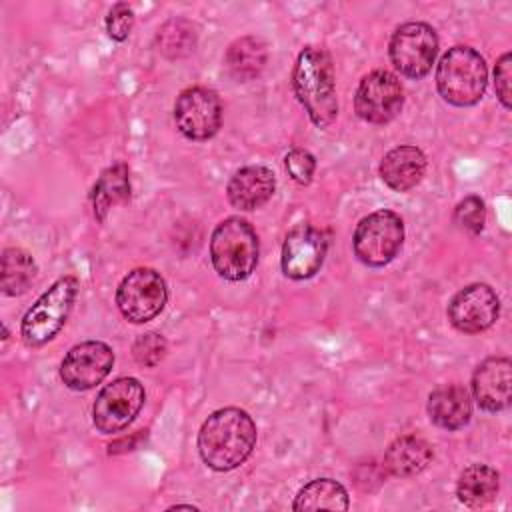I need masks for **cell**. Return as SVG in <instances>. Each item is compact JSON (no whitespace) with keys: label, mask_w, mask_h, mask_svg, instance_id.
<instances>
[{"label":"cell","mask_w":512,"mask_h":512,"mask_svg":"<svg viewBox=\"0 0 512 512\" xmlns=\"http://www.w3.org/2000/svg\"><path fill=\"white\" fill-rule=\"evenodd\" d=\"M256 446V424L242 408H220L212 412L198 432V452L202 462L228 472L246 462Z\"/></svg>","instance_id":"obj_1"},{"label":"cell","mask_w":512,"mask_h":512,"mask_svg":"<svg viewBox=\"0 0 512 512\" xmlns=\"http://www.w3.org/2000/svg\"><path fill=\"white\" fill-rule=\"evenodd\" d=\"M292 90L314 126L326 128L336 120V76L326 48L306 46L300 50L292 68Z\"/></svg>","instance_id":"obj_2"},{"label":"cell","mask_w":512,"mask_h":512,"mask_svg":"<svg viewBox=\"0 0 512 512\" xmlns=\"http://www.w3.org/2000/svg\"><path fill=\"white\" fill-rule=\"evenodd\" d=\"M488 84V68L480 52L470 46H452L436 66V88L442 100L466 108L480 102Z\"/></svg>","instance_id":"obj_3"},{"label":"cell","mask_w":512,"mask_h":512,"mask_svg":"<svg viewBox=\"0 0 512 512\" xmlns=\"http://www.w3.org/2000/svg\"><path fill=\"white\" fill-rule=\"evenodd\" d=\"M258 254V236L252 224L240 216L224 218L210 236V260L224 280H246L256 270Z\"/></svg>","instance_id":"obj_4"},{"label":"cell","mask_w":512,"mask_h":512,"mask_svg":"<svg viewBox=\"0 0 512 512\" xmlns=\"http://www.w3.org/2000/svg\"><path fill=\"white\" fill-rule=\"evenodd\" d=\"M78 288L80 282L76 276H62L28 308L20 324V336L26 346H44L64 328L74 308Z\"/></svg>","instance_id":"obj_5"},{"label":"cell","mask_w":512,"mask_h":512,"mask_svg":"<svg viewBox=\"0 0 512 512\" xmlns=\"http://www.w3.org/2000/svg\"><path fill=\"white\" fill-rule=\"evenodd\" d=\"M404 242V222L394 210H376L364 216L354 230V256L370 268L390 264Z\"/></svg>","instance_id":"obj_6"},{"label":"cell","mask_w":512,"mask_h":512,"mask_svg":"<svg viewBox=\"0 0 512 512\" xmlns=\"http://www.w3.org/2000/svg\"><path fill=\"white\" fill-rule=\"evenodd\" d=\"M388 54L402 76L420 80L432 70L438 54L436 30L426 22H404L392 32Z\"/></svg>","instance_id":"obj_7"},{"label":"cell","mask_w":512,"mask_h":512,"mask_svg":"<svg viewBox=\"0 0 512 512\" xmlns=\"http://www.w3.org/2000/svg\"><path fill=\"white\" fill-rule=\"evenodd\" d=\"M168 300V288L154 268L130 270L116 288V306L132 324H144L156 318Z\"/></svg>","instance_id":"obj_8"},{"label":"cell","mask_w":512,"mask_h":512,"mask_svg":"<svg viewBox=\"0 0 512 512\" xmlns=\"http://www.w3.org/2000/svg\"><path fill=\"white\" fill-rule=\"evenodd\" d=\"M144 386L132 376H122L106 384L92 406V422L98 432L114 434L124 430L142 410Z\"/></svg>","instance_id":"obj_9"},{"label":"cell","mask_w":512,"mask_h":512,"mask_svg":"<svg viewBox=\"0 0 512 512\" xmlns=\"http://www.w3.org/2000/svg\"><path fill=\"white\" fill-rule=\"evenodd\" d=\"M404 106V88L388 70L368 72L354 94V110L368 124L392 122Z\"/></svg>","instance_id":"obj_10"},{"label":"cell","mask_w":512,"mask_h":512,"mask_svg":"<svg viewBox=\"0 0 512 512\" xmlns=\"http://www.w3.org/2000/svg\"><path fill=\"white\" fill-rule=\"evenodd\" d=\"M174 122L182 136L194 142L212 138L222 124V104L214 90L190 86L174 102Z\"/></svg>","instance_id":"obj_11"},{"label":"cell","mask_w":512,"mask_h":512,"mask_svg":"<svg viewBox=\"0 0 512 512\" xmlns=\"http://www.w3.org/2000/svg\"><path fill=\"white\" fill-rule=\"evenodd\" d=\"M326 252V232L310 222H300L284 238L280 256L282 272L292 280H308L322 268Z\"/></svg>","instance_id":"obj_12"},{"label":"cell","mask_w":512,"mask_h":512,"mask_svg":"<svg viewBox=\"0 0 512 512\" xmlns=\"http://www.w3.org/2000/svg\"><path fill=\"white\" fill-rule=\"evenodd\" d=\"M112 366V348L100 340H86L66 352L60 364V378L66 388L84 392L98 386L110 374Z\"/></svg>","instance_id":"obj_13"},{"label":"cell","mask_w":512,"mask_h":512,"mask_svg":"<svg viewBox=\"0 0 512 512\" xmlns=\"http://www.w3.org/2000/svg\"><path fill=\"white\" fill-rule=\"evenodd\" d=\"M500 314V300L488 284H468L458 290L448 304L450 324L464 334L488 330Z\"/></svg>","instance_id":"obj_14"},{"label":"cell","mask_w":512,"mask_h":512,"mask_svg":"<svg viewBox=\"0 0 512 512\" xmlns=\"http://www.w3.org/2000/svg\"><path fill=\"white\" fill-rule=\"evenodd\" d=\"M512 364L506 356H490L472 376V394L476 404L486 412H500L510 406Z\"/></svg>","instance_id":"obj_15"},{"label":"cell","mask_w":512,"mask_h":512,"mask_svg":"<svg viewBox=\"0 0 512 512\" xmlns=\"http://www.w3.org/2000/svg\"><path fill=\"white\" fill-rule=\"evenodd\" d=\"M276 190L274 172L266 166H244L232 174L226 186L228 202L244 212L264 206Z\"/></svg>","instance_id":"obj_16"},{"label":"cell","mask_w":512,"mask_h":512,"mask_svg":"<svg viewBox=\"0 0 512 512\" xmlns=\"http://www.w3.org/2000/svg\"><path fill=\"white\" fill-rule=\"evenodd\" d=\"M378 172L388 188L394 192H408L424 178L426 156L418 146L400 144L384 154Z\"/></svg>","instance_id":"obj_17"},{"label":"cell","mask_w":512,"mask_h":512,"mask_svg":"<svg viewBox=\"0 0 512 512\" xmlns=\"http://www.w3.org/2000/svg\"><path fill=\"white\" fill-rule=\"evenodd\" d=\"M434 458L430 442L418 434L398 436L384 452L382 470L394 478H410L420 474Z\"/></svg>","instance_id":"obj_18"},{"label":"cell","mask_w":512,"mask_h":512,"mask_svg":"<svg viewBox=\"0 0 512 512\" xmlns=\"http://www.w3.org/2000/svg\"><path fill=\"white\" fill-rule=\"evenodd\" d=\"M428 416L444 430H460L472 418V400L464 386L442 384L428 396Z\"/></svg>","instance_id":"obj_19"},{"label":"cell","mask_w":512,"mask_h":512,"mask_svg":"<svg viewBox=\"0 0 512 512\" xmlns=\"http://www.w3.org/2000/svg\"><path fill=\"white\" fill-rule=\"evenodd\" d=\"M224 62L230 76L238 82L254 80L268 62V46L258 36H242L228 46Z\"/></svg>","instance_id":"obj_20"},{"label":"cell","mask_w":512,"mask_h":512,"mask_svg":"<svg viewBox=\"0 0 512 512\" xmlns=\"http://www.w3.org/2000/svg\"><path fill=\"white\" fill-rule=\"evenodd\" d=\"M130 198V172L124 162L108 166L96 180L90 200L94 216L98 222H104L106 214Z\"/></svg>","instance_id":"obj_21"},{"label":"cell","mask_w":512,"mask_h":512,"mask_svg":"<svg viewBox=\"0 0 512 512\" xmlns=\"http://www.w3.org/2000/svg\"><path fill=\"white\" fill-rule=\"evenodd\" d=\"M498 488L500 476L494 468L486 464H470L458 478L456 496L468 508H482L496 498Z\"/></svg>","instance_id":"obj_22"},{"label":"cell","mask_w":512,"mask_h":512,"mask_svg":"<svg viewBox=\"0 0 512 512\" xmlns=\"http://www.w3.org/2000/svg\"><path fill=\"white\" fill-rule=\"evenodd\" d=\"M38 266L34 258L16 246L2 252L0 260V290L4 296H20L34 282Z\"/></svg>","instance_id":"obj_23"},{"label":"cell","mask_w":512,"mask_h":512,"mask_svg":"<svg viewBox=\"0 0 512 512\" xmlns=\"http://www.w3.org/2000/svg\"><path fill=\"white\" fill-rule=\"evenodd\" d=\"M346 488L332 478H316L300 488L294 498V510H348Z\"/></svg>","instance_id":"obj_24"},{"label":"cell","mask_w":512,"mask_h":512,"mask_svg":"<svg viewBox=\"0 0 512 512\" xmlns=\"http://www.w3.org/2000/svg\"><path fill=\"white\" fill-rule=\"evenodd\" d=\"M198 40L196 26L186 20V18H170L166 20L156 34L158 50L168 58V60H178L194 52Z\"/></svg>","instance_id":"obj_25"},{"label":"cell","mask_w":512,"mask_h":512,"mask_svg":"<svg viewBox=\"0 0 512 512\" xmlns=\"http://www.w3.org/2000/svg\"><path fill=\"white\" fill-rule=\"evenodd\" d=\"M166 350H168L166 340L156 332H144L132 344V356L144 368L158 366L164 360Z\"/></svg>","instance_id":"obj_26"},{"label":"cell","mask_w":512,"mask_h":512,"mask_svg":"<svg viewBox=\"0 0 512 512\" xmlns=\"http://www.w3.org/2000/svg\"><path fill=\"white\" fill-rule=\"evenodd\" d=\"M454 222L470 234H480L486 222V206L480 196H466L454 208Z\"/></svg>","instance_id":"obj_27"},{"label":"cell","mask_w":512,"mask_h":512,"mask_svg":"<svg viewBox=\"0 0 512 512\" xmlns=\"http://www.w3.org/2000/svg\"><path fill=\"white\" fill-rule=\"evenodd\" d=\"M284 166L294 182L306 186L312 182V176L316 170V158L306 148H292L284 156Z\"/></svg>","instance_id":"obj_28"},{"label":"cell","mask_w":512,"mask_h":512,"mask_svg":"<svg viewBox=\"0 0 512 512\" xmlns=\"http://www.w3.org/2000/svg\"><path fill=\"white\" fill-rule=\"evenodd\" d=\"M106 32L112 40L124 42L134 26V12L126 2H116L106 16Z\"/></svg>","instance_id":"obj_29"},{"label":"cell","mask_w":512,"mask_h":512,"mask_svg":"<svg viewBox=\"0 0 512 512\" xmlns=\"http://www.w3.org/2000/svg\"><path fill=\"white\" fill-rule=\"evenodd\" d=\"M510 78H512V54L504 52L496 66H494V88H496V96L500 100V104L510 110L512 108V100H510Z\"/></svg>","instance_id":"obj_30"},{"label":"cell","mask_w":512,"mask_h":512,"mask_svg":"<svg viewBox=\"0 0 512 512\" xmlns=\"http://www.w3.org/2000/svg\"><path fill=\"white\" fill-rule=\"evenodd\" d=\"M168 510H198V508L192 504H176V506H170Z\"/></svg>","instance_id":"obj_31"}]
</instances>
